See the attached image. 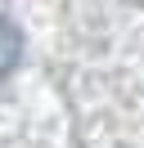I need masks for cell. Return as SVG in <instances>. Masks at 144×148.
<instances>
[{
    "instance_id": "cell-1",
    "label": "cell",
    "mask_w": 144,
    "mask_h": 148,
    "mask_svg": "<svg viewBox=\"0 0 144 148\" xmlns=\"http://www.w3.org/2000/svg\"><path fill=\"white\" fill-rule=\"evenodd\" d=\"M23 58V32L14 27L9 18H0V76H9Z\"/></svg>"
}]
</instances>
